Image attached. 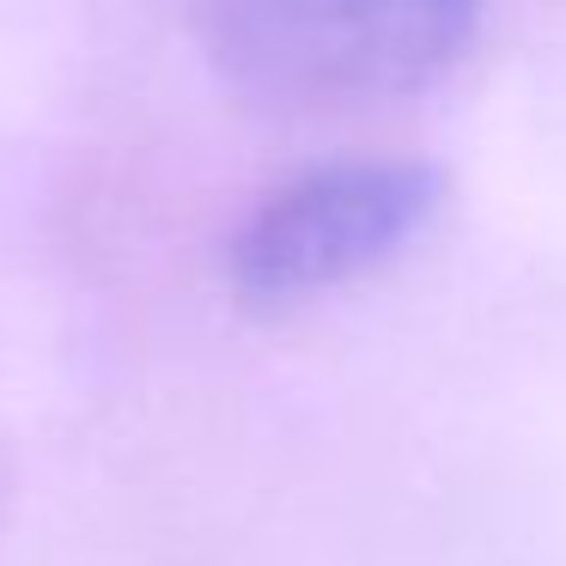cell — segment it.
Masks as SVG:
<instances>
[{"mask_svg": "<svg viewBox=\"0 0 566 566\" xmlns=\"http://www.w3.org/2000/svg\"><path fill=\"white\" fill-rule=\"evenodd\" d=\"M196 25L250 98L342 111L432 86L475 31V0H201Z\"/></svg>", "mask_w": 566, "mask_h": 566, "instance_id": "obj_1", "label": "cell"}, {"mask_svg": "<svg viewBox=\"0 0 566 566\" xmlns=\"http://www.w3.org/2000/svg\"><path fill=\"white\" fill-rule=\"evenodd\" d=\"M444 201L427 159H342L274 189L232 238V286L244 305L281 311L390 262Z\"/></svg>", "mask_w": 566, "mask_h": 566, "instance_id": "obj_2", "label": "cell"}]
</instances>
